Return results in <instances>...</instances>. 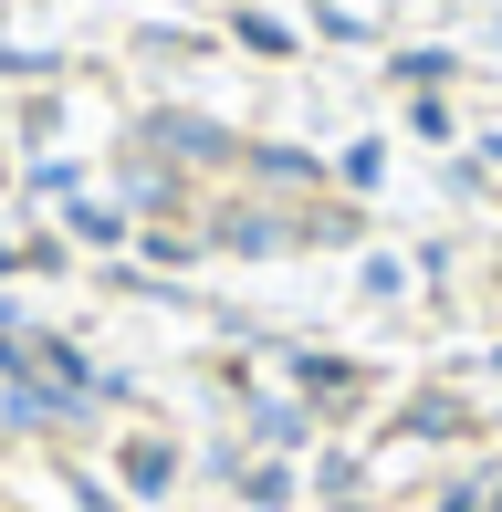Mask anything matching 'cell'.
Returning <instances> with one entry per match:
<instances>
[{"label":"cell","mask_w":502,"mask_h":512,"mask_svg":"<svg viewBox=\"0 0 502 512\" xmlns=\"http://www.w3.org/2000/svg\"><path fill=\"white\" fill-rule=\"evenodd\" d=\"M126 481H136V492H168V450H157V439H136V450H126Z\"/></svg>","instance_id":"2"},{"label":"cell","mask_w":502,"mask_h":512,"mask_svg":"<svg viewBox=\"0 0 502 512\" xmlns=\"http://www.w3.org/2000/svg\"><path fill=\"white\" fill-rule=\"evenodd\" d=\"M220 241H231V251H272V241H283V220H251V209H241V220L220 230Z\"/></svg>","instance_id":"3"},{"label":"cell","mask_w":502,"mask_h":512,"mask_svg":"<svg viewBox=\"0 0 502 512\" xmlns=\"http://www.w3.org/2000/svg\"><path fill=\"white\" fill-rule=\"evenodd\" d=\"M157 147H178V157H231V136H220V126H199V115H157Z\"/></svg>","instance_id":"1"}]
</instances>
